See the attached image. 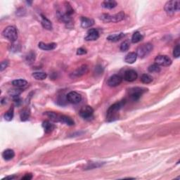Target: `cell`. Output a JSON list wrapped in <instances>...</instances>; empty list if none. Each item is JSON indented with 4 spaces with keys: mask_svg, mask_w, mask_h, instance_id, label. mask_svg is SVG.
I'll use <instances>...</instances> for the list:
<instances>
[{
    "mask_svg": "<svg viewBox=\"0 0 180 180\" xmlns=\"http://www.w3.org/2000/svg\"><path fill=\"white\" fill-rule=\"evenodd\" d=\"M99 33L97 30L92 28L90 30H88L86 33L85 40L86 41H95L99 39Z\"/></svg>",
    "mask_w": 180,
    "mask_h": 180,
    "instance_id": "13",
    "label": "cell"
},
{
    "mask_svg": "<svg viewBox=\"0 0 180 180\" xmlns=\"http://www.w3.org/2000/svg\"><path fill=\"white\" fill-rule=\"evenodd\" d=\"M118 3L114 0H106L101 3L102 7L107 9H112L116 7Z\"/></svg>",
    "mask_w": 180,
    "mask_h": 180,
    "instance_id": "17",
    "label": "cell"
},
{
    "mask_svg": "<svg viewBox=\"0 0 180 180\" xmlns=\"http://www.w3.org/2000/svg\"><path fill=\"white\" fill-rule=\"evenodd\" d=\"M42 127L44 129L45 133H47V134L51 133V132L53 131L54 129H55V125H54L53 123H51V122L47 121V120L43 122Z\"/></svg>",
    "mask_w": 180,
    "mask_h": 180,
    "instance_id": "19",
    "label": "cell"
},
{
    "mask_svg": "<svg viewBox=\"0 0 180 180\" xmlns=\"http://www.w3.org/2000/svg\"><path fill=\"white\" fill-rule=\"evenodd\" d=\"M32 179H33V175H32V174H26L23 177H22V179L23 180H30Z\"/></svg>",
    "mask_w": 180,
    "mask_h": 180,
    "instance_id": "36",
    "label": "cell"
},
{
    "mask_svg": "<svg viewBox=\"0 0 180 180\" xmlns=\"http://www.w3.org/2000/svg\"><path fill=\"white\" fill-rule=\"evenodd\" d=\"M125 36L124 33H119V34H115V35H110L107 37V40L110 42H118V41L121 40L122 38H123Z\"/></svg>",
    "mask_w": 180,
    "mask_h": 180,
    "instance_id": "23",
    "label": "cell"
},
{
    "mask_svg": "<svg viewBox=\"0 0 180 180\" xmlns=\"http://www.w3.org/2000/svg\"><path fill=\"white\" fill-rule=\"evenodd\" d=\"M155 63L159 66H169L172 64V60L170 57L165 55H158L155 58Z\"/></svg>",
    "mask_w": 180,
    "mask_h": 180,
    "instance_id": "9",
    "label": "cell"
},
{
    "mask_svg": "<svg viewBox=\"0 0 180 180\" xmlns=\"http://www.w3.org/2000/svg\"><path fill=\"white\" fill-rule=\"evenodd\" d=\"M33 77L37 80H43L47 78V74L44 72H35L33 73Z\"/></svg>",
    "mask_w": 180,
    "mask_h": 180,
    "instance_id": "25",
    "label": "cell"
},
{
    "mask_svg": "<svg viewBox=\"0 0 180 180\" xmlns=\"http://www.w3.org/2000/svg\"><path fill=\"white\" fill-rule=\"evenodd\" d=\"M180 54V47L179 45L177 44L176 47H175L174 51H173V56H174L175 58H179Z\"/></svg>",
    "mask_w": 180,
    "mask_h": 180,
    "instance_id": "33",
    "label": "cell"
},
{
    "mask_svg": "<svg viewBox=\"0 0 180 180\" xmlns=\"http://www.w3.org/2000/svg\"><path fill=\"white\" fill-rule=\"evenodd\" d=\"M86 54V50L84 48H79L77 50V55H84V54Z\"/></svg>",
    "mask_w": 180,
    "mask_h": 180,
    "instance_id": "35",
    "label": "cell"
},
{
    "mask_svg": "<svg viewBox=\"0 0 180 180\" xmlns=\"http://www.w3.org/2000/svg\"><path fill=\"white\" fill-rule=\"evenodd\" d=\"M148 70L150 72H152V73L153 72H159L161 71V68L158 65L155 63V64H152L150 65L149 68H148Z\"/></svg>",
    "mask_w": 180,
    "mask_h": 180,
    "instance_id": "31",
    "label": "cell"
},
{
    "mask_svg": "<svg viewBox=\"0 0 180 180\" xmlns=\"http://www.w3.org/2000/svg\"><path fill=\"white\" fill-rule=\"evenodd\" d=\"M13 115H14V111H13V108H11L6 111L4 114V117L6 121H11L13 118Z\"/></svg>",
    "mask_w": 180,
    "mask_h": 180,
    "instance_id": "26",
    "label": "cell"
},
{
    "mask_svg": "<svg viewBox=\"0 0 180 180\" xmlns=\"http://www.w3.org/2000/svg\"><path fill=\"white\" fill-rule=\"evenodd\" d=\"M138 77V74L135 70H128L125 72L124 73V79L127 82H132L135 81Z\"/></svg>",
    "mask_w": 180,
    "mask_h": 180,
    "instance_id": "12",
    "label": "cell"
},
{
    "mask_svg": "<svg viewBox=\"0 0 180 180\" xmlns=\"http://www.w3.org/2000/svg\"><path fill=\"white\" fill-rule=\"evenodd\" d=\"M2 35L9 41L14 42L18 38V31L14 26H8L2 32Z\"/></svg>",
    "mask_w": 180,
    "mask_h": 180,
    "instance_id": "5",
    "label": "cell"
},
{
    "mask_svg": "<svg viewBox=\"0 0 180 180\" xmlns=\"http://www.w3.org/2000/svg\"><path fill=\"white\" fill-rule=\"evenodd\" d=\"M15 156L14 151L12 149H6L2 153V157L5 161H10Z\"/></svg>",
    "mask_w": 180,
    "mask_h": 180,
    "instance_id": "20",
    "label": "cell"
},
{
    "mask_svg": "<svg viewBox=\"0 0 180 180\" xmlns=\"http://www.w3.org/2000/svg\"><path fill=\"white\" fill-rule=\"evenodd\" d=\"M88 72V66L86 65H83L82 66L77 68L72 75L74 77H80L86 74Z\"/></svg>",
    "mask_w": 180,
    "mask_h": 180,
    "instance_id": "16",
    "label": "cell"
},
{
    "mask_svg": "<svg viewBox=\"0 0 180 180\" xmlns=\"http://www.w3.org/2000/svg\"><path fill=\"white\" fill-rule=\"evenodd\" d=\"M153 49H154V46L151 43H146V44L141 45V46L137 48L136 54L139 58H143L149 55Z\"/></svg>",
    "mask_w": 180,
    "mask_h": 180,
    "instance_id": "7",
    "label": "cell"
},
{
    "mask_svg": "<svg viewBox=\"0 0 180 180\" xmlns=\"http://www.w3.org/2000/svg\"><path fill=\"white\" fill-rule=\"evenodd\" d=\"M126 104V100H122L113 104L107 111L106 120L108 122H112L118 118V112Z\"/></svg>",
    "mask_w": 180,
    "mask_h": 180,
    "instance_id": "1",
    "label": "cell"
},
{
    "mask_svg": "<svg viewBox=\"0 0 180 180\" xmlns=\"http://www.w3.org/2000/svg\"><path fill=\"white\" fill-rule=\"evenodd\" d=\"M9 62L8 60H4L3 61H2L0 70H1V71H3L4 70H5L6 68L9 66Z\"/></svg>",
    "mask_w": 180,
    "mask_h": 180,
    "instance_id": "34",
    "label": "cell"
},
{
    "mask_svg": "<svg viewBox=\"0 0 180 180\" xmlns=\"http://www.w3.org/2000/svg\"><path fill=\"white\" fill-rule=\"evenodd\" d=\"M30 115V110L28 108H24L21 111V112L20 113V120L22 121H26L28 120Z\"/></svg>",
    "mask_w": 180,
    "mask_h": 180,
    "instance_id": "24",
    "label": "cell"
},
{
    "mask_svg": "<svg viewBox=\"0 0 180 180\" xmlns=\"http://www.w3.org/2000/svg\"><path fill=\"white\" fill-rule=\"evenodd\" d=\"M147 89L143 88V87H133L131 88L130 90L128 91V94L129 97L130 98L131 100H132L134 101H138L142 97L143 94H144L146 92H147Z\"/></svg>",
    "mask_w": 180,
    "mask_h": 180,
    "instance_id": "6",
    "label": "cell"
},
{
    "mask_svg": "<svg viewBox=\"0 0 180 180\" xmlns=\"http://www.w3.org/2000/svg\"><path fill=\"white\" fill-rule=\"evenodd\" d=\"M28 82L26 79H15L12 82V85L16 86V88H23L28 85Z\"/></svg>",
    "mask_w": 180,
    "mask_h": 180,
    "instance_id": "21",
    "label": "cell"
},
{
    "mask_svg": "<svg viewBox=\"0 0 180 180\" xmlns=\"http://www.w3.org/2000/svg\"><path fill=\"white\" fill-rule=\"evenodd\" d=\"M129 47H130V43H129L128 40H125L122 43L121 45H120V51L125 52V51H128Z\"/></svg>",
    "mask_w": 180,
    "mask_h": 180,
    "instance_id": "29",
    "label": "cell"
},
{
    "mask_svg": "<svg viewBox=\"0 0 180 180\" xmlns=\"http://www.w3.org/2000/svg\"><path fill=\"white\" fill-rule=\"evenodd\" d=\"M66 99L70 104H77L82 101V97L76 92H70L66 95Z\"/></svg>",
    "mask_w": 180,
    "mask_h": 180,
    "instance_id": "10",
    "label": "cell"
},
{
    "mask_svg": "<svg viewBox=\"0 0 180 180\" xmlns=\"http://www.w3.org/2000/svg\"><path fill=\"white\" fill-rule=\"evenodd\" d=\"M136 58H137V55L135 52H129V54H127L125 56V61L127 63H129V64H132L135 62Z\"/></svg>",
    "mask_w": 180,
    "mask_h": 180,
    "instance_id": "18",
    "label": "cell"
},
{
    "mask_svg": "<svg viewBox=\"0 0 180 180\" xmlns=\"http://www.w3.org/2000/svg\"><path fill=\"white\" fill-rule=\"evenodd\" d=\"M164 9L168 15L172 16L180 10V2L178 0H172L168 2L164 6Z\"/></svg>",
    "mask_w": 180,
    "mask_h": 180,
    "instance_id": "4",
    "label": "cell"
},
{
    "mask_svg": "<svg viewBox=\"0 0 180 180\" xmlns=\"http://www.w3.org/2000/svg\"><path fill=\"white\" fill-rule=\"evenodd\" d=\"M22 90L20 89H13V90H10L9 91V94L11 96H12L13 98L19 97V95L21 94Z\"/></svg>",
    "mask_w": 180,
    "mask_h": 180,
    "instance_id": "30",
    "label": "cell"
},
{
    "mask_svg": "<svg viewBox=\"0 0 180 180\" xmlns=\"http://www.w3.org/2000/svg\"><path fill=\"white\" fill-rule=\"evenodd\" d=\"M140 80L143 84H149L153 81V77L148 74H143L141 76Z\"/></svg>",
    "mask_w": 180,
    "mask_h": 180,
    "instance_id": "28",
    "label": "cell"
},
{
    "mask_svg": "<svg viewBox=\"0 0 180 180\" xmlns=\"http://www.w3.org/2000/svg\"><path fill=\"white\" fill-rule=\"evenodd\" d=\"M16 178V176H14V175H12V176H8L5 177V178H4L3 179H9V180H11V179H13Z\"/></svg>",
    "mask_w": 180,
    "mask_h": 180,
    "instance_id": "37",
    "label": "cell"
},
{
    "mask_svg": "<svg viewBox=\"0 0 180 180\" xmlns=\"http://www.w3.org/2000/svg\"><path fill=\"white\" fill-rule=\"evenodd\" d=\"M41 23H42V26L44 29L48 30H52L51 22L42 15V20H41Z\"/></svg>",
    "mask_w": 180,
    "mask_h": 180,
    "instance_id": "22",
    "label": "cell"
},
{
    "mask_svg": "<svg viewBox=\"0 0 180 180\" xmlns=\"http://www.w3.org/2000/svg\"><path fill=\"white\" fill-rule=\"evenodd\" d=\"M122 82V77L120 75H113L109 77L108 81H107V85L111 87H115L120 85Z\"/></svg>",
    "mask_w": 180,
    "mask_h": 180,
    "instance_id": "11",
    "label": "cell"
},
{
    "mask_svg": "<svg viewBox=\"0 0 180 180\" xmlns=\"http://www.w3.org/2000/svg\"><path fill=\"white\" fill-rule=\"evenodd\" d=\"M81 26L83 28H89L94 26V20L86 17H81Z\"/></svg>",
    "mask_w": 180,
    "mask_h": 180,
    "instance_id": "14",
    "label": "cell"
},
{
    "mask_svg": "<svg viewBox=\"0 0 180 180\" xmlns=\"http://www.w3.org/2000/svg\"><path fill=\"white\" fill-rule=\"evenodd\" d=\"M57 44L56 43H49V44H47V43L44 42H40L38 44V47L40 49L44 50V51H51V50H54L56 49Z\"/></svg>",
    "mask_w": 180,
    "mask_h": 180,
    "instance_id": "15",
    "label": "cell"
},
{
    "mask_svg": "<svg viewBox=\"0 0 180 180\" xmlns=\"http://www.w3.org/2000/svg\"><path fill=\"white\" fill-rule=\"evenodd\" d=\"M125 14L123 11L116 13L114 15H110L108 13H104L101 16V19L106 23H118L125 19Z\"/></svg>",
    "mask_w": 180,
    "mask_h": 180,
    "instance_id": "3",
    "label": "cell"
},
{
    "mask_svg": "<svg viewBox=\"0 0 180 180\" xmlns=\"http://www.w3.org/2000/svg\"><path fill=\"white\" fill-rule=\"evenodd\" d=\"M79 115L82 118L85 120H90L93 118L94 115V109L90 106H83L79 112Z\"/></svg>",
    "mask_w": 180,
    "mask_h": 180,
    "instance_id": "8",
    "label": "cell"
},
{
    "mask_svg": "<svg viewBox=\"0 0 180 180\" xmlns=\"http://www.w3.org/2000/svg\"><path fill=\"white\" fill-rule=\"evenodd\" d=\"M35 60V54L34 52L30 51V53L26 56V61L29 64L33 63Z\"/></svg>",
    "mask_w": 180,
    "mask_h": 180,
    "instance_id": "32",
    "label": "cell"
},
{
    "mask_svg": "<svg viewBox=\"0 0 180 180\" xmlns=\"http://www.w3.org/2000/svg\"><path fill=\"white\" fill-rule=\"evenodd\" d=\"M45 114L51 119L52 121L56 122H61L69 126L75 125V122L71 118L65 115H61L55 112H46Z\"/></svg>",
    "mask_w": 180,
    "mask_h": 180,
    "instance_id": "2",
    "label": "cell"
},
{
    "mask_svg": "<svg viewBox=\"0 0 180 180\" xmlns=\"http://www.w3.org/2000/svg\"><path fill=\"white\" fill-rule=\"evenodd\" d=\"M143 40V35L141 34L139 32H135L133 34L132 37V43H138L140 41Z\"/></svg>",
    "mask_w": 180,
    "mask_h": 180,
    "instance_id": "27",
    "label": "cell"
}]
</instances>
